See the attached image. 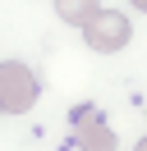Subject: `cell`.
Masks as SVG:
<instances>
[{
  "label": "cell",
  "mask_w": 147,
  "mask_h": 151,
  "mask_svg": "<svg viewBox=\"0 0 147 151\" xmlns=\"http://www.w3.org/2000/svg\"><path fill=\"white\" fill-rule=\"evenodd\" d=\"M143 147H147V137H143Z\"/></svg>",
  "instance_id": "8992f818"
},
{
  "label": "cell",
  "mask_w": 147,
  "mask_h": 151,
  "mask_svg": "<svg viewBox=\"0 0 147 151\" xmlns=\"http://www.w3.org/2000/svg\"><path fill=\"white\" fill-rule=\"evenodd\" d=\"M78 28H83L87 50H97V55H115V50H124L129 37H133V23H129L124 14H115V9H97L87 23H78Z\"/></svg>",
  "instance_id": "7a4b0ae2"
},
{
  "label": "cell",
  "mask_w": 147,
  "mask_h": 151,
  "mask_svg": "<svg viewBox=\"0 0 147 151\" xmlns=\"http://www.w3.org/2000/svg\"><path fill=\"white\" fill-rule=\"evenodd\" d=\"M101 9V0H55V14H60V23H87L92 14Z\"/></svg>",
  "instance_id": "277c9868"
},
{
  "label": "cell",
  "mask_w": 147,
  "mask_h": 151,
  "mask_svg": "<svg viewBox=\"0 0 147 151\" xmlns=\"http://www.w3.org/2000/svg\"><path fill=\"white\" fill-rule=\"evenodd\" d=\"M37 73L23 60H0V114H23L37 105Z\"/></svg>",
  "instance_id": "6da1fadb"
},
{
  "label": "cell",
  "mask_w": 147,
  "mask_h": 151,
  "mask_svg": "<svg viewBox=\"0 0 147 151\" xmlns=\"http://www.w3.org/2000/svg\"><path fill=\"white\" fill-rule=\"evenodd\" d=\"M69 128H74V147L83 151H110L115 147V133H110L106 114H97V105H78V110L69 114Z\"/></svg>",
  "instance_id": "3957f363"
},
{
  "label": "cell",
  "mask_w": 147,
  "mask_h": 151,
  "mask_svg": "<svg viewBox=\"0 0 147 151\" xmlns=\"http://www.w3.org/2000/svg\"><path fill=\"white\" fill-rule=\"evenodd\" d=\"M133 9H143V14H147V0H133Z\"/></svg>",
  "instance_id": "5b68a950"
}]
</instances>
